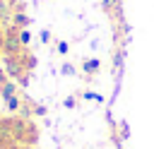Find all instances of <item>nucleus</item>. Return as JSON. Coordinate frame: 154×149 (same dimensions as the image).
I'll return each mask as SVG.
<instances>
[{
  "mask_svg": "<svg viewBox=\"0 0 154 149\" xmlns=\"http://www.w3.org/2000/svg\"><path fill=\"white\" fill-rule=\"evenodd\" d=\"M12 137L17 144H34L36 142V127L24 118H12Z\"/></svg>",
  "mask_w": 154,
  "mask_h": 149,
  "instance_id": "1",
  "label": "nucleus"
},
{
  "mask_svg": "<svg viewBox=\"0 0 154 149\" xmlns=\"http://www.w3.org/2000/svg\"><path fill=\"white\" fill-rule=\"evenodd\" d=\"M17 31H19V29H14V31H7V36L2 38V53H5V58H19V55L24 53V46L19 43V36H17Z\"/></svg>",
  "mask_w": 154,
  "mask_h": 149,
  "instance_id": "2",
  "label": "nucleus"
},
{
  "mask_svg": "<svg viewBox=\"0 0 154 149\" xmlns=\"http://www.w3.org/2000/svg\"><path fill=\"white\" fill-rule=\"evenodd\" d=\"M5 74L10 79H19L24 74V62L22 58H5Z\"/></svg>",
  "mask_w": 154,
  "mask_h": 149,
  "instance_id": "3",
  "label": "nucleus"
},
{
  "mask_svg": "<svg viewBox=\"0 0 154 149\" xmlns=\"http://www.w3.org/2000/svg\"><path fill=\"white\" fill-rule=\"evenodd\" d=\"M12 24H14L17 29H29L31 17H29V14H24V12H12Z\"/></svg>",
  "mask_w": 154,
  "mask_h": 149,
  "instance_id": "4",
  "label": "nucleus"
},
{
  "mask_svg": "<svg viewBox=\"0 0 154 149\" xmlns=\"http://www.w3.org/2000/svg\"><path fill=\"white\" fill-rule=\"evenodd\" d=\"M99 67H101V60H96V58H89V60H84V62H82L84 74H96V72H99Z\"/></svg>",
  "mask_w": 154,
  "mask_h": 149,
  "instance_id": "5",
  "label": "nucleus"
},
{
  "mask_svg": "<svg viewBox=\"0 0 154 149\" xmlns=\"http://www.w3.org/2000/svg\"><path fill=\"white\" fill-rule=\"evenodd\" d=\"M5 101V108H7V113H17L19 108H22V99L14 94V96H7V99H2Z\"/></svg>",
  "mask_w": 154,
  "mask_h": 149,
  "instance_id": "6",
  "label": "nucleus"
},
{
  "mask_svg": "<svg viewBox=\"0 0 154 149\" xmlns=\"http://www.w3.org/2000/svg\"><path fill=\"white\" fill-rule=\"evenodd\" d=\"M14 94H17V84H14L12 79H7V82L2 84V89H0V96L7 99V96H14Z\"/></svg>",
  "mask_w": 154,
  "mask_h": 149,
  "instance_id": "7",
  "label": "nucleus"
},
{
  "mask_svg": "<svg viewBox=\"0 0 154 149\" xmlns=\"http://www.w3.org/2000/svg\"><path fill=\"white\" fill-rule=\"evenodd\" d=\"M17 36H19V43H22L24 48L31 43V31H29V29H19V31H17Z\"/></svg>",
  "mask_w": 154,
  "mask_h": 149,
  "instance_id": "8",
  "label": "nucleus"
},
{
  "mask_svg": "<svg viewBox=\"0 0 154 149\" xmlns=\"http://www.w3.org/2000/svg\"><path fill=\"white\" fill-rule=\"evenodd\" d=\"M82 96H84V101H99V103L103 101V96H101V94H96V91H84Z\"/></svg>",
  "mask_w": 154,
  "mask_h": 149,
  "instance_id": "9",
  "label": "nucleus"
},
{
  "mask_svg": "<svg viewBox=\"0 0 154 149\" xmlns=\"http://www.w3.org/2000/svg\"><path fill=\"white\" fill-rule=\"evenodd\" d=\"M19 113H22V118H24V120H31V115H34V111H31V106H29V103H22Z\"/></svg>",
  "mask_w": 154,
  "mask_h": 149,
  "instance_id": "10",
  "label": "nucleus"
},
{
  "mask_svg": "<svg viewBox=\"0 0 154 149\" xmlns=\"http://www.w3.org/2000/svg\"><path fill=\"white\" fill-rule=\"evenodd\" d=\"M55 50H58L60 55H67V50H70V43H67V41H58V46H55Z\"/></svg>",
  "mask_w": 154,
  "mask_h": 149,
  "instance_id": "11",
  "label": "nucleus"
},
{
  "mask_svg": "<svg viewBox=\"0 0 154 149\" xmlns=\"http://www.w3.org/2000/svg\"><path fill=\"white\" fill-rule=\"evenodd\" d=\"M120 137H123V139H128V137H130V125H128L125 120L120 123Z\"/></svg>",
  "mask_w": 154,
  "mask_h": 149,
  "instance_id": "12",
  "label": "nucleus"
},
{
  "mask_svg": "<svg viewBox=\"0 0 154 149\" xmlns=\"http://www.w3.org/2000/svg\"><path fill=\"white\" fill-rule=\"evenodd\" d=\"M7 14H10V5H7L5 0H0V19H5Z\"/></svg>",
  "mask_w": 154,
  "mask_h": 149,
  "instance_id": "13",
  "label": "nucleus"
},
{
  "mask_svg": "<svg viewBox=\"0 0 154 149\" xmlns=\"http://www.w3.org/2000/svg\"><path fill=\"white\" fill-rule=\"evenodd\" d=\"M116 2H118V0H103V2H101V7H103L106 12H111V10L116 7Z\"/></svg>",
  "mask_w": 154,
  "mask_h": 149,
  "instance_id": "14",
  "label": "nucleus"
},
{
  "mask_svg": "<svg viewBox=\"0 0 154 149\" xmlns=\"http://www.w3.org/2000/svg\"><path fill=\"white\" fill-rule=\"evenodd\" d=\"M60 72H63V74H75V67H72L70 62H65V65L60 67Z\"/></svg>",
  "mask_w": 154,
  "mask_h": 149,
  "instance_id": "15",
  "label": "nucleus"
},
{
  "mask_svg": "<svg viewBox=\"0 0 154 149\" xmlns=\"http://www.w3.org/2000/svg\"><path fill=\"white\" fill-rule=\"evenodd\" d=\"M63 106H65V108H75V106H77V101H75V96H67V99L63 101Z\"/></svg>",
  "mask_w": 154,
  "mask_h": 149,
  "instance_id": "16",
  "label": "nucleus"
},
{
  "mask_svg": "<svg viewBox=\"0 0 154 149\" xmlns=\"http://www.w3.org/2000/svg\"><path fill=\"white\" fill-rule=\"evenodd\" d=\"M38 36H41V41H43V43H48V41H51V31H48V29H41V34H38Z\"/></svg>",
  "mask_w": 154,
  "mask_h": 149,
  "instance_id": "17",
  "label": "nucleus"
},
{
  "mask_svg": "<svg viewBox=\"0 0 154 149\" xmlns=\"http://www.w3.org/2000/svg\"><path fill=\"white\" fill-rule=\"evenodd\" d=\"M34 115H46V106H34Z\"/></svg>",
  "mask_w": 154,
  "mask_h": 149,
  "instance_id": "18",
  "label": "nucleus"
},
{
  "mask_svg": "<svg viewBox=\"0 0 154 149\" xmlns=\"http://www.w3.org/2000/svg\"><path fill=\"white\" fill-rule=\"evenodd\" d=\"M0 149H22L17 142H10V144H0Z\"/></svg>",
  "mask_w": 154,
  "mask_h": 149,
  "instance_id": "19",
  "label": "nucleus"
},
{
  "mask_svg": "<svg viewBox=\"0 0 154 149\" xmlns=\"http://www.w3.org/2000/svg\"><path fill=\"white\" fill-rule=\"evenodd\" d=\"M5 82H7V74H5V70L0 67V89H2V84H5Z\"/></svg>",
  "mask_w": 154,
  "mask_h": 149,
  "instance_id": "20",
  "label": "nucleus"
},
{
  "mask_svg": "<svg viewBox=\"0 0 154 149\" xmlns=\"http://www.w3.org/2000/svg\"><path fill=\"white\" fill-rule=\"evenodd\" d=\"M17 82H19V84H22V87H26V84H29V77H26V74H22V77H19V79H17Z\"/></svg>",
  "mask_w": 154,
  "mask_h": 149,
  "instance_id": "21",
  "label": "nucleus"
},
{
  "mask_svg": "<svg viewBox=\"0 0 154 149\" xmlns=\"http://www.w3.org/2000/svg\"><path fill=\"white\" fill-rule=\"evenodd\" d=\"M0 120H2V118H0Z\"/></svg>",
  "mask_w": 154,
  "mask_h": 149,
  "instance_id": "22",
  "label": "nucleus"
}]
</instances>
